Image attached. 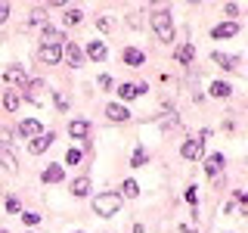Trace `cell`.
Masks as SVG:
<instances>
[{"label": "cell", "instance_id": "1", "mask_svg": "<svg viewBox=\"0 0 248 233\" xmlns=\"http://www.w3.org/2000/svg\"><path fill=\"white\" fill-rule=\"evenodd\" d=\"M121 205H124V196H121V193H99V196H93V212H96L99 217L118 215Z\"/></svg>", "mask_w": 248, "mask_h": 233}, {"label": "cell", "instance_id": "2", "mask_svg": "<svg viewBox=\"0 0 248 233\" xmlns=\"http://www.w3.org/2000/svg\"><path fill=\"white\" fill-rule=\"evenodd\" d=\"M149 19H152V28H155V34H158V41L161 44H174V19H170V13L168 10H155Z\"/></svg>", "mask_w": 248, "mask_h": 233}, {"label": "cell", "instance_id": "3", "mask_svg": "<svg viewBox=\"0 0 248 233\" xmlns=\"http://www.w3.org/2000/svg\"><path fill=\"white\" fill-rule=\"evenodd\" d=\"M37 59H41L44 66H56V62L62 59V47H56V44H41V50H37Z\"/></svg>", "mask_w": 248, "mask_h": 233}, {"label": "cell", "instance_id": "4", "mask_svg": "<svg viewBox=\"0 0 248 233\" xmlns=\"http://www.w3.org/2000/svg\"><path fill=\"white\" fill-rule=\"evenodd\" d=\"M180 155L189 159V162H199L202 155H205V143H202V140H186V143L180 146Z\"/></svg>", "mask_w": 248, "mask_h": 233}, {"label": "cell", "instance_id": "5", "mask_svg": "<svg viewBox=\"0 0 248 233\" xmlns=\"http://www.w3.org/2000/svg\"><path fill=\"white\" fill-rule=\"evenodd\" d=\"M62 56H65V62H68V66H72V68H78V66H81V62H84V50H81V47H78V44H62Z\"/></svg>", "mask_w": 248, "mask_h": 233}, {"label": "cell", "instance_id": "6", "mask_svg": "<svg viewBox=\"0 0 248 233\" xmlns=\"http://www.w3.org/2000/svg\"><path fill=\"white\" fill-rule=\"evenodd\" d=\"M41 93H44V81L41 78H28V84L22 87V100H31V103H41Z\"/></svg>", "mask_w": 248, "mask_h": 233}, {"label": "cell", "instance_id": "7", "mask_svg": "<svg viewBox=\"0 0 248 233\" xmlns=\"http://www.w3.org/2000/svg\"><path fill=\"white\" fill-rule=\"evenodd\" d=\"M53 140H56V134H53V131H50V134L34 137V140L28 143V152H31V155H41V152H46V150L53 146Z\"/></svg>", "mask_w": 248, "mask_h": 233}, {"label": "cell", "instance_id": "8", "mask_svg": "<svg viewBox=\"0 0 248 233\" xmlns=\"http://www.w3.org/2000/svg\"><path fill=\"white\" fill-rule=\"evenodd\" d=\"M68 134H72V140H87L90 137V121L87 118H72L68 121Z\"/></svg>", "mask_w": 248, "mask_h": 233}, {"label": "cell", "instance_id": "9", "mask_svg": "<svg viewBox=\"0 0 248 233\" xmlns=\"http://www.w3.org/2000/svg\"><path fill=\"white\" fill-rule=\"evenodd\" d=\"M232 34H239V22H220V25H214L211 28V37L214 41H223V37H232Z\"/></svg>", "mask_w": 248, "mask_h": 233}, {"label": "cell", "instance_id": "10", "mask_svg": "<svg viewBox=\"0 0 248 233\" xmlns=\"http://www.w3.org/2000/svg\"><path fill=\"white\" fill-rule=\"evenodd\" d=\"M3 81H6V84H19V87H25V84H28V75H25V68H22V66H10V68L3 72Z\"/></svg>", "mask_w": 248, "mask_h": 233}, {"label": "cell", "instance_id": "11", "mask_svg": "<svg viewBox=\"0 0 248 233\" xmlns=\"http://www.w3.org/2000/svg\"><path fill=\"white\" fill-rule=\"evenodd\" d=\"M106 118L108 121H127L130 112H127V106H124V103H108L106 106Z\"/></svg>", "mask_w": 248, "mask_h": 233}, {"label": "cell", "instance_id": "12", "mask_svg": "<svg viewBox=\"0 0 248 233\" xmlns=\"http://www.w3.org/2000/svg\"><path fill=\"white\" fill-rule=\"evenodd\" d=\"M220 171H223V152L208 155V159H205V174H208V177H217Z\"/></svg>", "mask_w": 248, "mask_h": 233}, {"label": "cell", "instance_id": "13", "mask_svg": "<svg viewBox=\"0 0 248 233\" xmlns=\"http://www.w3.org/2000/svg\"><path fill=\"white\" fill-rule=\"evenodd\" d=\"M174 59L180 62V66H189V62L196 59V47H192V44H180V47L174 50Z\"/></svg>", "mask_w": 248, "mask_h": 233}, {"label": "cell", "instance_id": "14", "mask_svg": "<svg viewBox=\"0 0 248 233\" xmlns=\"http://www.w3.org/2000/svg\"><path fill=\"white\" fill-rule=\"evenodd\" d=\"M19 134L28 137V140H34V137H41V124H37L34 118H22L19 121Z\"/></svg>", "mask_w": 248, "mask_h": 233}, {"label": "cell", "instance_id": "15", "mask_svg": "<svg viewBox=\"0 0 248 233\" xmlns=\"http://www.w3.org/2000/svg\"><path fill=\"white\" fill-rule=\"evenodd\" d=\"M0 100H3L6 112H16V109L22 106V90H3V97H0Z\"/></svg>", "mask_w": 248, "mask_h": 233}, {"label": "cell", "instance_id": "16", "mask_svg": "<svg viewBox=\"0 0 248 233\" xmlns=\"http://www.w3.org/2000/svg\"><path fill=\"white\" fill-rule=\"evenodd\" d=\"M62 177H65V171H62V165H46V168L41 171V181H44V183H59Z\"/></svg>", "mask_w": 248, "mask_h": 233}, {"label": "cell", "instance_id": "17", "mask_svg": "<svg viewBox=\"0 0 248 233\" xmlns=\"http://www.w3.org/2000/svg\"><path fill=\"white\" fill-rule=\"evenodd\" d=\"M87 56H90L93 62H103V59L108 56V47H106L103 41H90V44H87Z\"/></svg>", "mask_w": 248, "mask_h": 233}, {"label": "cell", "instance_id": "18", "mask_svg": "<svg viewBox=\"0 0 248 233\" xmlns=\"http://www.w3.org/2000/svg\"><path fill=\"white\" fill-rule=\"evenodd\" d=\"M68 190H72V196H87V193H90V177L87 174L75 177V181L68 183Z\"/></svg>", "mask_w": 248, "mask_h": 233}, {"label": "cell", "instance_id": "19", "mask_svg": "<svg viewBox=\"0 0 248 233\" xmlns=\"http://www.w3.org/2000/svg\"><path fill=\"white\" fill-rule=\"evenodd\" d=\"M0 168L6 171H19V159H16L13 150H6V146H0Z\"/></svg>", "mask_w": 248, "mask_h": 233}, {"label": "cell", "instance_id": "20", "mask_svg": "<svg viewBox=\"0 0 248 233\" xmlns=\"http://www.w3.org/2000/svg\"><path fill=\"white\" fill-rule=\"evenodd\" d=\"M121 59L127 62V66H143V62H146V56H143V50H137V47H124Z\"/></svg>", "mask_w": 248, "mask_h": 233}, {"label": "cell", "instance_id": "21", "mask_svg": "<svg viewBox=\"0 0 248 233\" xmlns=\"http://www.w3.org/2000/svg\"><path fill=\"white\" fill-rule=\"evenodd\" d=\"M44 25H46V10H44V6L31 10V16H28V28H44Z\"/></svg>", "mask_w": 248, "mask_h": 233}, {"label": "cell", "instance_id": "22", "mask_svg": "<svg viewBox=\"0 0 248 233\" xmlns=\"http://www.w3.org/2000/svg\"><path fill=\"white\" fill-rule=\"evenodd\" d=\"M44 44H56V47H62V44H65V37H62V31H59V28L44 25Z\"/></svg>", "mask_w": 248, "mask_h": 233}, {"label": "cell", "instance_id": "23", "mask_svg": "<svg viewBox=\"0 0 248 233\" xmlns=\"http://www.w3.org/2000/svg\"><path fill=\"white\" fill-rule=\"evenodd\" d=\"M211 59L217 62V66H223V68H236V66H239V59H236V56H227V53H220V50L211 53Z\"/></svg>", "mask_w": 248, "mask_h": 233}, {"label": "cell", "instance_id": "24", "mask_svg": "<svg viewBox=\"0 0 248 233\" xmlns=\"http://www.w3.org/2000/svg\"><path fill=\"white\" fill-rule=\"evenodd\" d=\"M230 93H232V87H230L227 81H214V84H211V97H220V100H227Z\"/></svg>", "mask_w": 248, "mask_h": 233}, {"label": "cell", "instance_id": "25", "mask_svg": "<svg viewBox=\"0 0 248 233\" xmlns=\"http://www.w3.org/2000/svg\"><path fill=\"white\" fill-rule=\"evenodd\" d=\"M118 97H121V103L137 100V84H121V87H118Z\"/></svg>", "mask_w": 248, "mask_h": 233}, {"label": "cell", "instance_id": "26", "mask_svg": "<svg viewBox=\"0 0 248 233\" xmlns=\"http://www.w3.org/2000/svg\"><path fill=\"white\" fill-rule=\"evenodd\" d=\"M121 193H124L127 199H134V196H140V183H137V181H130V177H127V181H124V186H121Z\"/></svg>", "mask_w": 248, "mask_h": 233}, {"label": "cell", "instance_id": "27", "mask_svg": "<svg viewBox=\"0 0 248 233\" xmlns=\"http://www.w3.org/2000/svg\"><path fill=\"white\" fill-rule=\"evenodd\" d=\"M81 10H65V16H62V22H65V25H81Z\"/></svg>", "mask_w": 248, "mask_h": 233}, {"label": "cell", "instance_id": "28", "mask_svg": "<svg viewBox=\"0 0 248 233\" xmlns=\"http://www.w3.org/2000/svg\"><path fill=\"white\" fill-rule=\"evenodd\" d=\"M146 159H149V155H146V150H143V146H137V150H134V159H130V165H134V168H143Z\"/></svg>", "mask_w": 248, "mask_h": 233}, {"label": "cell", "instance_id": "29", "mask_svg": "<svg viewBox=\"0 0 248 233\" xmlns=\"http://www.w3.org/2000/svg\"><path fill=\"white\" fill-rule=\"evenodd\" d=\"M81 159H84V152H81V150H75V146L65 152V165H72V168H75V165H81Z\"/></svg>", "mask_w": 248, "mask_h": 233}, {"label": "cell", "instance_id": "30", "mask_svg": "<svg viewBox=\"0 0 248 233\" xmlns=\"http://www.w3.org/2000/svg\"><path fill=\"white\" fill-rule=\"evenodd\" d=\"M0 146H6V150L13 146V131L10 128H0Z\"/></svg>", "mask_w": 248, "mask_h": 233}, {"label": "cell", "instance_id": "31", "mask_svg": "<svg viewBox=\"0 0 248 233\" xmlns=\"http://www.w3.org/2000/svg\"><path fill=\"white\" fill-rule=\"evenodd\" d=\"M183 199L189 202L192 208H196V205H199V190H196V186H189V190H186V196H183Z\"/></svg>", "mask_w": 248, "mask_h": 233}, {"label": "cell", "instance_id": "32", "mask_svg": "<svg viewBox=\"0 0 248 233\" xmlns=\"http://www.w3.org/2000/svg\"><path fill=\"white\" fill-rule=\"evenodd\" d=\"M6 212H13V215H22V205H19V199H16V196H10V199H6Z\"/></svg>", "mask_w": 248, "mask_h": 233}, {"label": "cell", "instance_id": "33", "mask_svg": "<svg viewBox=\"0 0 248 233\" xmlns=\"http://www.w3.org/2000/svg\"><path fill=\"white\" fill-rule=\"evenodd\" d=\"M22 221H25L28 227H34V224L41 221V215H37V212H22Z\"/></svg>", "mask_w": 248, "mask_h": 233}, {"label": "cell", "instance_id": "34", "mask_svg": "<svg viewBox=\"0 0 248 233\" xmlns=\"http://www.w3.org/2000/svg\"><path fill=\"white\" fill-rule=\"evenodd\" d=\"M53 100H56V109H59V112H65V109H68V100L62 97V93H53Z\"/></svg>", "mask_w": 248, "mask_h": 233}, {"label": "cell", "instance_id": "35", "mask_svg": "<svg viewBox=\"0 0 248 233\" xmlns=\"http://www.w3.org/2000/svg\"><path fill=\"white\" fill-rule=\"evenodd\" d=\"M99 87L108 90V87H112V78H108V75H99Z\"/></svg>", "mask_w": 248, "mask_h": 233}, {"label": "cell", "instance_id": "36", "mask_svg": "<svg viewBox=\"0 0 248 233\" xmlns=\"http://www.w3.org/2000/svg\"><path fill=\"white\" fill-rule=\"evenodd\" d=\"M96 28L99 31H108V28H112V22H108V19H96Z\"/></svg>", "mask_w": 248, "mask_h": 233}, {"label": "cell", "instance_id": "37", "mask_svg": "<svg viewBox=\"0 0 248 233\" xmlns=\"http://www.w3.org/2000/svg\"><path fill=\"white\" fill-rule=\"evenodd\" d=\"M6 16H10V6H6V3H0V25L6 22Z\"/></svg>", "mask_w": 248, "mask_h": 233}, {"label": "cell", "instance_id": "38", "mask_svg": "<svg viewBox=\"0 0 248 233\" xmlns=\"http://www.w3.org/2000/svg\"><path fill=\"white\" fill-rule=\"evenodd\" d=\"M223 10H227V16H239V6H236V3H227Z\"/></svg>", "mask_w": 248, "mask_h": 233}, {"label": "cell", "instance_id": "39", "mask_svg": "<svg viewBox=\"0 0 248 233\" xmlns=\"http://www.w3.org/2000/svg\"><path fill=\"white\" fill-rule=\"evenodd\" d=\"M236 199L242 202V205H248V190H239V193H236Z\"/></svg>", "mask_w": 248, "mask_h": 233}, {"label": "cell", "instance_id": "40", "mask_svg": "<svg viewBox=\"0 0 248 233\" xmlns=\"http://www.w3.org/2000/svg\"><path fill=\"white\" fill-rule=\"evenodd\" d=\"M245 217H248V205H245Z\"/></svg>", "mask_w": 248, "mask_h": 233}, {"label": "cell", "instance_id": "41", "mask_svg": "<svg viewBox=\"0 0 248 233\" xmlns=\"http://www.w3.org/2000/svg\"><path fill=\"white\" fill-rule=\"evenodd\" d=\"M0 233H6V230H0Z\"/></svg>", "mask_w": 248, "mask_h": 233}]
</instances>
